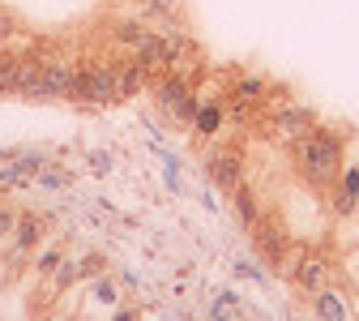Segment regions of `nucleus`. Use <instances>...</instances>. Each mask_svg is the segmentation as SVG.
<instances>
[{"instance_id":"nucleus-1","label":"nucleus","mask_w":359,"mask_h":321,"mask_svg":"<svg viewBox=\"0 0 359 321\" xmlns=\"http://www.w3.org/2000/svg\"><path fill=\"white\" fill-rule=\"evenodd\" d=\"M342 155H346V142L325 124H317L312 133H304L299 142H291V167L312 189H330L334 185V176L342 171Z\"/></svg>"},{"instance_id":"nucleus-2","label":"nucleus","mask_w":359,"mask_h":321,"mask_svg":"<svg viewBox=\"0 0 359 321\" xmlns=\"http://www.w3.org/2000/svg\"><path fill=\"white\" fill-rule=\"evenodd\" d=\"M154 107H158L163 120L189 129L193 116H197V107H201V99L193 95V77H184L180 69L158 73V81H154Z\"/></svg>"},{"instance_id":"nucleus-3","label":"nucleus","mask_w":359,"mask_h":321,"mask_svg":"<svg viewBox=\"0 0 359 321\" xmlns=\"http://www.w3.org/2000/svg\"><path fill=\"white\" fill-rule=\"evenodd\" d=\"M248 236H252V253H257V261L265 266V270H287V257H291V236H287V227H283V218H274V214H261L252 227H248Z\"/></svg>"},{"instance_id":"nucleus-4","label":"nucleus","mask_w":359,"mask_h":321,"mask_svg":"<svg viewBox=\"0 0 359 321\" xmlns=\"http://www.w3.org/2000/svg\"><path fill=\"white\" fill-rule=\"evenodd\" d=\"M257 112H265V120H269V133H274L278 137V142H299V137L304 133H312V129H317L321 120H317V112H312V107H299V103H283V107H274V112H269L265 103H257Z\"/></svg>"},{"instance_id":"nucleus-5","label":"nucleus","mask_w":359,"mask_h":321,"mask_svg":"<svg viewBox=\"0 0 359 321\" xmlns=\"http://www.w3.org/2000/svg\"><path fill=\"white\" fill-rule=\"evenodd\" d=\"M73 99H77V103H90V107L116 103V69H111V65L81 69L77 81H73Z\"/></svg>"},{"instance_id":"nucleus-6","label":"nucleus","mask_w":359,"mask_h":321,"mask_svg":"<svg viewBox=\"0 0 359 321\" xmlns=\"http://www.w3.org/2000/svg\"><path fill=\"white\" fill-rule=\"evenodd\" d=\"M205 171L222 193H231V189L244 185V155L236 146H210L205 150Z\"/></svg>"},{"instance_id":"nucleus-7","label":"nucleus","mask_w":359,"mask_h":321,"mask_svg":"<svg viewBox=\"0 0 359 321\" xmlns=\"http://www.w3.org/2000/svg\"><path fill=\"white\" fill-rule=\"evenodd\" d=\"M291 283H295V291H304V296H317L321 287H330V261H325V253L299 249V257H295V266H291Z\"/></svg>"},{"instance_id":"nucleus-8","label":"nucleus","mask_w":359,"mask_h":321,"mask_svg":"<svg viewBox=\"0 0 359 321\" xmlns=\"http://www.w3.org/2000/svg\"><path fill=\"white\" fill-rule=\"evenodd\" d=\"M73 81H77V69L69 65H43L30 99H73Z\"/></svg>"},{"instance_id":"nucleus-9","label":"nucleus","mask_w":359,"mask_h":321,"mask_svg":"<svg viewBox=\"0 0 359 321\" xmlns=\"http://www.w3.org/2000/svg\"><path fill=\"white\" fill-rule=\"evenodd\" d=\"M355 206H359V167L346 163L330 185V214L346 218V214H355Z\"/></svg>"},{"instance_id":"nucleus-10","label":"nucleus","mask_w":359,"mask_h":321,"mask_svg":"<svg viewBox=\"0 0 359 321\" xmlns=\"http://www.w3.org/2000/svg\"><path fill=\"white\" fill-rule=\"evenodd\" d=\"M312 317L317 321H351L355 308H351V300L338 287H321L317 296H312Z\"/></svg>"},{"instance_id":"nucleus-11","label":"nucleus","mask_w":359,"mask_h":321,"mask_svg":"<svg viewBox=\"0 0 359 321\" xmlns=\"http://www.w3.org/2000/svg\"><path fill=\"white\" fill-rule=\"evenodd\" d=\"M150 86V69L142 60H128L116 69V103L120 99H133V95H142V90Z\"/></svg>"},{"instance_id":"nucleus-12","label":"nucleus","mask_w":359,"mask_h":321,"mask_svg":"<svg viewBox=\"0 0 359 321\" xmlns=\"http://www.w3.org/2000/svg\"><path fill=\"white\" fill-rule=\"evenodd\" d=\"M43 171V155H18L13 167H0V185L13 189V185H26V176H39Z\"/></svg>"},{"instance_id":"nucleus-13","label":"nucleus","mask_w":359,"mask_h":321,"mask_svg":"<svg viewBox=\"0 0 359 321\" xmlns=\"http://www.w3.org/2000/svg\"><path fill=\"white\" fill-rule=\"evenodd\" d=\"M222 120H227V112H222V103H201L189 129H193V137H201V142H205V137H214V133L222 129Z\"/></svg>"},{"instance_id":"nucleus-14","label":"nucleus","mask_w":359,"mask_h":321,"mask_svg":"<svg viewBox=\"0 0 359 321\" xmlns=\"http://www.w3.org/2000/svg\"><path fill=\"white\" fill-rule=\"evenodd\" d=\"M244 313H248V308H244V300H240L236 291H222V296L210 300V313H205V317H210V321H248Z\"/></svg>"},{"instance_id":"nucleus-15","label":"nucleus","mask_w":359,"mask_h":321,"mask_svg":"<svg viewBox=\"0 0 359 321\" xmlns=\"http://www.w3.org/2000/svg\"><path fill=\"white\" fill-rule=\"evenodd\" d=\"M39 236H43V223L34 218V214H18V240H13V257H22V253H30L34 244H39Z\"/></svg>"},{"instance_id":"nucleus-16","label":"nucleus","mask_w":359,"mask_h":321,"mask_svg":"<svg viewBox=\"0 0 359 321\" xmlns=\"http://www.w3.org/2000/svg\"><path fill=\"white\" fill-rule=\"evenodd\" d=\"M231 202H236V218H240L244 227H252V223L261 218V206H257V197H252V189H248V185L231 189Z\"/></svg>"},{"instance_id":"nucleus-17","label":"nucleus","mask_w":359,"mask_h":321,"mask_svg":"<svg viewBox=\"0 0 359 321\" xmlns=\"http://www.w3.org/2000/svg\"><path fill=\"white\" fill-rule=\"evenodd\" d=\"M77 279H81V266H77V261H69V257L52 270V287H60V291H65V287H73Z\"/></svg>"},{"instance_id":"nucleus-18","label":"nucleus","mask_w":359,"mask_h":321,"mask_svg":"<svg viewBox=\"0 0 359 321\" xmlns=\"http://www.w3.org/2000/svg\"><path fill=\"white\" fill-rule=\"evenodd\" d=\"M265 90H269V86H265L261 77H240V86H236V95H240V99H248V103L257 107V103L265 99Z\"/></svg>"},{"instance_id":"nucleus-19","label":"nucleus","mask_w":359,"mask_h":321,"mask_svg":"<svg viewBox=\"0 0 359 321\" xmlns=\"http://www.w3.org/2000/svg\"><path fill=\"white\" fill-rule=\"evenodd\" d=\"M116 39L124 43V48H137V43L146 39V26H142V22H124V26L116 30Z\"/></svg>"},{"instance_id":"nucleus-20","label":"nucleus","mask_w":359,"mask_h":321,"mask_svg":"<svg viewBox=\"0 0 359 321\" xmlns=\"http://www.w3.org/2000/svg\"><path fill=\"white\" fill-rule=\"evenodd\" d=\"M13 73H18V60L9 52H0V90H13Z\"/></svg>"},{"instance_id":"nucleus-21","label":"nucleus","mask_w":359,"mask_h":321,"mask_svg":"<svg viewBox=\"0 0 359 321\" xmlns=\"http://www.w3.org/2000/svg\"><path fill=\"white\" fill-rule=\"evenodd\" d=\"M60 261H65V253H60V249H48V253L39 257V274H52V270H56Z\"/></svg>"},{"instance_id":"nucleus-22","label":"nucleus","mask_w":359,"mask_h":321,"mask_svg":"<svg viewBox=\"0 0 359 321\" xmlns=\"http://www.w3.org/2000/svg\"><path fill=\"white\" fill-rule=\"evenodd\" d=\"M95 300H103V304H116V287H111L107 279H95Z\"/></svg>"},{"instance_id":"nucleus-23","label":"nucleus","mask_w":359,"mask_h":321,"mask_svg":"<svg viewBox=\"0 0 359 321\" xmlns=\"http://www.w3.org/2000/svg\"><path fill=\"white\" fill-rule=\"evenodd\" d=\"M13 223H18V214H13L5 202H0V236H9V232H13Z\"/></svg>"},{"instance_id":"nucleus-24","label":"nucleus","mask_w":359,"mask_h":321,"mask_svg":"<svg viewBox=\"0 0 359 321\" xmlns=\"http://www.w3.org/2000/svg\"><path fill=\"white\" fill-rule=\"evenodd\" d=\"M39 185L43 189H60L65 185V171H39Z\"/></svg>"},{"instance_id":"nucleus-25","label":"nucleus","mask_w":359,"mask_h":321,"mask_svg":"<svg viewBox=\"0 0 359 321\" xmlns=\"http://www.w3.org/2000/svg\"><path fill=\"white\" fill-rule=\"evenodd\" d=\"M99 270H103L99 257H86V261H81V274H86V279H90V274H99Z\"/></svg>"},{"instance_id":"nucleus-26","label":"nucleus","mask_w":359,"mask_h":321,"mask_svg":"<svg viewBox=\"0 0 359 321\" xmlns=\"http://www.w3.org/2000/svg\"><path fill=\"white\" fill-rule=\"evenodd\" d=\"M111 321H137V308H120V313H116Z\"/></svg>"},{"instance_id":"nucleus-27","label":"nucleus","mask_w":359,"mask_h":321,"mask_svg":"<svg viewBox=\"0 0 359 321\" xmlns=\"http://www.w3.org/2000/svg\"><path fill=\"white\" fill-rule=\"evenodd\" d=\"M5 159H13V155H9V150H5V146H0V163H5Z\"/></svg>"},{"instance_id":"nucleus-28","label":"nucleus","mask_w":359,"mask_h":321,"mask_svg":"<svg viewBox=\"0 0 359 321\" xmlns=\"http://www.w3.org/2000/svg\"><path fill=\"white\" fill-rule=\"evenodd\" d=\"M283 321H291V317H283Z\"/></svg>"}]
</instances>
